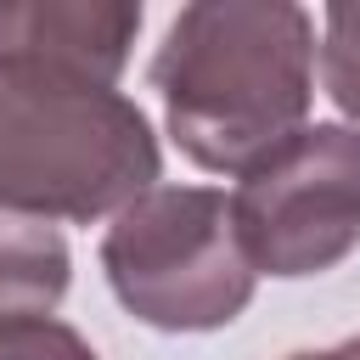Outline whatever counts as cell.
I'll return each instance as SVG.
<instances>
[{
	"label": "cell",
	"mask_w": 360,
	"mask_h": 360,
	"mask_svg": "<svg viewBox=\"0 0 360 360\" xmlns=\"http://www.w3.org/2000/svg\"><path fill=\"white\" fill-rule=\"evenodd\" d=\"M152 90L197 169H253L304 129L315 96V17L292 0H197L158 56Z\"/></svg>",
	"instance_id": "6da1fadb"
},
{
	"label": "cell",
	"mask_w": 360,
	"mask_h": 360,
	"mask_svg": "<svg viewBox=\"0 0 360 360\" xmlns=\"http://www.w3.org/2000/svg\"><path fill=\"white\" fill-rule=\"evenodd\" d=\"M163 152L118 84L0 51V208L101 219L158 186Z\"/></svg>",
	"instance_id": "7a4b0ae2"
},
{
	"label": "cell",
	"mask_w": 360,
	"mask_h": 360,
	"mask_svg": "<svg viewBox=\"0 0 360 360\" xmlns=\"http://www.w3.org/2000/svg\"><path fill=\"white\" fill-rule=\"evenodd\" d=\"M101 270L118 304L158 332L231 326L259 270L236 236L231 197L214 186H152L112 214L101 236Z\"/></svg>",
	"instance_id": "3957f363"
},
{
	"label": "cell",
	"mask_w": 360,
	"mask_h": 360,
	"mask_svg": "<svg viewBox=\"0 0 360 360\" xmlns=\"http://www.w3.org/2000/svg\"><path fill=\"white\" fill-rule=\"evenodd\" d=\"M236 236L259 276H321L360 242V129L304 124L231 191Z\"/></svg>",
	"instance_id": "277c9868"
},
{
	"label": "cell",
	"mask_w": 360,
	"mask_h": 360,
	"mask_svg": "<svg viewBox=\"0 0 360 360\" xmlns=\"http://www.w3.org/2000/svg\"><path fill=\"white\" fill-rule=\"evenodd\" d=\"M141 34V6L107 0H17L0 6V51L39 56L51 68L118 84L129 45Z\"/></svg>",
	"instance_id": "5b68a950"
},
{
	"label": "cell",
	"mask_w": 360,
	"mask_h": 360,
	"mask_svg": "<svg viewBox=\"0 0 360 360\" xmlns=\"http://www.w3.org/2000/svg\"><path fill=\"white\" fill-rule=\"evenodd\" d=\"M68 276H73L68 236L51 219L0 208V326L51 315L68 292Z\"/></svg>",
	"instance_id": "8992f818"
},
{
	"label": "cell",
	"mask_w": 360,
	"mask_h": 360,
	"mask_svg": "<svg viewBox=\"0 0 360 360\" xmlns=\"http://www.w3.org/2000/svg\"><path fill=\"white\" fill-rule=\"evenodd\" d=\"M321 84L360 124V0H338L321 17Z\"/></svg>",
	"instance_id": "52a82bcc"
},
{
	"label": "cell",
	"mask_w": 360,
	"mask_h": 360,
	"mask_svg": "<svg viewBox=\"0 0 360 360\" xmlns=\"http://www.w3.org/2000/svg\"><path fill=\"white\" fill-rule=\"evenodd\" d=\"M0 360H101L68 321L39 315V321H6L0 326Z\"/></svg>",
	"instance_id": "ba28073f"
},
{
	"label": "cell",
	"mask_w": 360,
	"mask_h": 360,
	"mask_svg": "<svg viewBox=\"0 0 360 360\" xmlns=\"http://www.w3.org/2000/svg\"><path fill=\"white\" fill-rule=\"evenodd\" d=\"M287 360H360V338H343L332 349H304V354H287Z\"/></svg>",
	"instance_id": "9c48e42d"
}]
</instances>
